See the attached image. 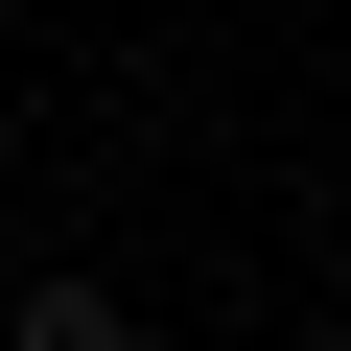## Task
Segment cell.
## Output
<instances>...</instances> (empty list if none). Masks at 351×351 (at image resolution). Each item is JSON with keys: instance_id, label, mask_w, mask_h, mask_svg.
<instances>
[{"instance_id": "6da1fadb", "label": "cell", "mask_w": 351, "mask_h": 351, "mask_svg": "<svg viewBox=\"0 0 351 351\" xmlns=\"http://www.w3.org/2000/svg\"><path fill=\"white\" fill-rule=\"evenodd\" d=\"M0 351H141V304H117V281H94V258H47V281H24V304H0Z\"/></svg>"}]
</instances>
